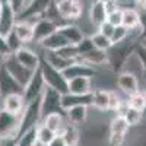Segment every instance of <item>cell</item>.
<instances>
[{"label": "cell", "mask_w": 146, "mask_h": 146, "mask_svg": "<svg viewBox=\"0 0 146 146\" xmlns=\"http://www.w3.org/2000/svg\"><path fill=\"white\" fill-rule=\"evenodd\" d=\"M58 31L62 32V35L66 38V41L72 45H78L85 38V34L82 32L79 25L75 23V22H67V23H64V25L58 27Z\"/></svg>", "instance_id": "19"}, {"label": "cell", "mask_w": 146, "mask_h": 146, "mask_svg": "<svg viewBox=\"0 0 146 146\" xmlns=\"http://www.w3.org/2000/svg\"><path fill=\"white\" fill-rule=\"evenodd\" d=\"M40 70H41L42 79L45 82V86L56 89L57 92H60L62 95L66 94V92H69L67 79L64 78L63 72L54 69L51 64H48L42 57H41V63H40Z\"/></svg>", "instance_id": "2"}, {"label": "cell", "mask_w": 146, "mask_h": 146, "mask_svg": "<svg viewBox=\"0 0 146 146\" xmlns=\"http://www.w3.org/2000/svg\"><path fill=\"white\" fill-rule=\"evenodd\" d=\"M136 44L137 41L135 40H127L120 44H113V47L107 51V67L115 75L120 73L127 57L135 51Z\"/></svg>", "instance_id": "1"}, {"label": "cell", "mask_w": 146, "mask_h": 146, "mask_svg": "<svg viewBox=\"0 0 146 146\" xmlns=\"http://www.w3.org/2000/svg\"><path fill=\"white\" fill-rule=\"evenodd\" d=\"M56 2L57 0H28L23 12L21 15H18V19L31 21L34 23L38 18H41L45 13V10L50 6H53Z\"/></svg>", "instance_id": "7"}, {"label": "cell", "mask_w": 146, "mask_h": 146, "mask_svg": "<svg viewBox=\"0 0 146 146\" xmlns=\"http://www.w3.org/2000/svg\"><path fill=\"white\" fill-rule=\"evenodd\" d=\"M139 10V15H140V27H139V40L146 38V6H142Z\"/></svg>", "instance_id": "43"}, {"label": "cell", "mask_w": 146, "mask_h": 146, "mask_svg": "<svg viewBox=\"0 0 146 146\" xmlns=\"http://www.w3.org/2000/svg\"><path fill=\"white\" fill-rule=\"evenodd\" d=\"M135 53L137 54V57L140 58V63L143 66V75H145V82H146V47H143L140 42L136 44L135 47Z\"/></svg>", "instance_id": "41"}, {"label": "cell", "mask_w": 146, "mask_h": 146, "mask_svg": "<svg viewBox=\"0 0 146 146\" xmlns=\"http://www.w3.org/2000/svg\"><path fill=\"white\" fill-rule=\"evenodd\" d=\"M107 22H110L113 27H118L121 25V22H123V9H114L111 12H108V15H107Z\"/></svg>", "instance_id": "38"}, {"label": "cell", "mask_w": 146, "mask_h": 146, "mask_svg": "<svg viewBox=\"0 0 146 146\" xmlns=\"http://www.w3.org/2000/svg\"><path fill=\"white\" fill-rule=\"evenodd\" d=\"M44 89H45V82L42 79L41 70L36 69L32 73V76L29 78V80L27 82V85L23 86V100H25V104L40 98Z\"/></svg>", "instance_id": "8"}, {"label": "cell", "mask_w": 146, "mask_h": 146, "mask_svg": "<svg viewBox=\"0 0 146 146\" xmlns=\"http://www.w3.org/2000/svg\"><path fill=\"white\" fill-rule=\"evenodd\" d=\"M126 140H127V136H126V135L110 133L108 139H107V143H108V146H124Z\"/></svg>", "instance_id": "40"}, {"label": "cell", "mask_w": 146, "mask_h": 146, "mask_svg": "<svg viewBox=\"0 0 146 146\" xmlns=\"http://www.w3.org/2000/svg\"><path fill=\"white\" fill-rule=\"evenodd\" d=\"M2 9H3V2L0 0V15H2Z\"/></svg>", "instance_id": "53"}, {"label": "cell", "mask_w": 146, "mask_h": 146, "mask_svg": "<svg viewBox=\"0 0 146 146\" xmlns=\"http://www.w3.org/2000/svg\"><path fill=\"white\" fill-rule=\"evenodd\" d=\"M56 53L58 56H62L63 58H66V60H70V62H78V60L80 58L78 47L76 45H72V44H67L66 47L60 48V50L56 51Z\"/></svg>", "instance_id": "34"}, {"label": "cell", "mask_w": 146, "mask_h": 146, "mask_svg": "<svg viewBox=\"0 0 146 146\" xmlns=\"http://www.w3.org/2000/svg\"><path fill=\"white\" fill-rule=\"evenodd\" d=\"M13 32L21 40L23 45H28L34 41V23L31 21H21L18 19L16 25L13 28Z\"/></svg>", "instance_id": "22"}, {"label": "cell", "mask_w": 146, "mask_h": 146, "mask_svg": "<svg viewBox=\"0 0 146 146\" xmlns=\"http://www.w3.org/2000/svg\"><path fill=\"white\" fill-rule=\"evenodd\" d=\"M5 67L7 69V72L10 73V75L22 85V86H25L27 82L29 80V78L32 76V73H34V72L25 69L22 64H19V62L15 58L13 54L6 56V58H5Z\"/></svg>", "instance_id": "10"}, {"label": "cell", "mask_w": 146, "mask_h": 146, "mask_svg": "<svg viewBox=\"0 0 146 146\" xmlns=\"http://www.w3.org/2000/svg\"><path fill=\"white\" fill-rule=\"evenodd\" d=\"M114 28H115V27H113L110 22H107V21H105L104 23H101V25H100L98 28H96V31L101 32L102 35L108 36V38L111 40V35H113V32H114Z\"/></svg>", "instance_id": "45"}, {"label": "cell", "mask_w": 146, "mask_h": 146, "mask_svg": "<svg viewBox=\"0 0 146 146\" xmlns=\"http://www.w3.org/2000/svg\"><path fill=\"white\" fill-rule=\"evenodd\" d=\"M2 108L7 113H12V114H16V115H21L23 108H25V100H23V95L21 94H10V95H6L2 98Z\"/></svg>", "instance_id": "17"}, {"label": "cell", "mask_w": 146, "mask_h": 146, "mask_svg": "<svg viewBox=\"0 0 146 146\" xmlns=\"http://www.w3.org/2000/svg\"><path fill=\"white\" fill-rule=\"evenodd\" d=\"M80 133L82 131H80L79 126L70 124L67 121V126H66V129L63 131L62 137L64 139L67 146H78V145H80V140H82V135H80Z\"/></svg>", "instance_id": "28"}, {"label": "cell", "mask_w": 146, "mask_h": 146, "mask_svg": "<svg viewBox=\"0 0 146 146\" xmlns=\"http://www.w3.org/2000/svg\"><path fill=\"white\" fill-rule=\"evenodd\" d=\"M78 146H80V145H78Z\"/></svg>", "instance_id": "55"}, {"label": "cell", "mask_w": 146, "mask_h": 146, "mask_svg": "<svg viewBox=\"0 0 146 146\" xmlns=\"http://www.w3.org/2000/svg\"><path fill=\"white\" fill-rule=\"evenodd\" d=\"M129 35H130V31L123 27V25H118L114 28V32L111 35V42L113 44H120V42H124L129 40Z\"/></svg>", "instance_id": "36"}, {"label": "cell", "mask_w": 146, "mask_h": 146, "mask_svg": "<svg viewBox=\"0 0 146 146\" xmlns=\"http://www.w3.org/2000/svg\"><path fill=\"white\" fill-rule=\"evenodd\" d=\"M57 29H58V25L56 22L47 19V18H38L34 22V41L32 42L40 44L48 35H51Z\"/></svg>", "instance_id": "14"}, {"label": "cell", "mask_w": 146, "mask_h": 146, "mask_svg": "<svg viewBox=\"0 0 146 146\" xmlns=\"http://www.w3.org/2000/svg\"><path fill=\"white\" fill-rule=\"evenodd\" d=\"M121 25L126 27L130 32L139 31V27H140L139 10L135 9V7H126V9H123V22H121Z\"/></svg>", "instance_id": "26"}, {"label": "cell", "mask_w": 146, "mask_h": 146, "mask_svg": "<svg viewBox=\"0 0 146 146\" xmlns=\"http://www.w3.org/2000/svg\"><path fill=\"white\" fill-rule=\"evenodd\" d=\"M67 88L69 92L72 94H91L94 91V85H92V78H86V76H80V78H75L67 80Z\"/></svg>", "instance_id": "23"}, {"label": "cell", "mask_w": 146, "mask_h": 146, "mask_svg": "<svg viewBox=\"0 0 146 146\" xmlns=\"http://www.w3.org/2000/svg\"><path fill=\"white\" fill-rule=\"evenodd\" d=\"M121 72H127V73H131V75H135L137 79H145V75H143V66L140 63V58L137 57V54L133 51L127 60L124 62L123 64V69Z\"/></svg>", "instance_id": "27"}, {"label": "cell", "mask_w": 146, "mask_h": 146, "mask_svg": "<svg viewBox=\"0 0 146 146\" xmlns=\"http://www.w3.org/2000/svg\"><path fill=\"white\" fill-rule=\"evenodd\" d=\"M10 51H9V48H7V44H6V40L3 38V36H0V56H9Z\"/></svg>", "instance_id": "46"}, {"label": "cell", "mask_w": 146, "mask_h": 146, "mask_svg": "<svg viewBox=\"0 0 146 146\" xmlns=\"http://www.w3.org/2000/svg\"><path fill=\"white\" fill-rule=\"evenodd\" d=\"M66 120L69 121L70 124H75V126H82L88 121L89 117V107L86 105H78V107H72L69 110L64 111Z\"/></svg>", "instance_id": "20"}, {"label": "cell", "mask_w": 146, "mask_h": 146, "mask_svg": "<svg viewBox=\"0 0 146 146\" xmlns=\"http://www.w3.org/2000/svg\"><path fill=\"white\" fill-rule=\"evenodd\" d=\"M21 115L12 114L0 108V139H18Z\"/></svg>", "instance_id": "5"}, {"label": "cell", "mask_w": 146, "mask_h": 146, "mask_svg": "<svg viewBox=\"0 0 146 146\" xmlns=\"http://www.w3.org/2000/svg\"><path fill=\"white\" fill-rule=\"evenodd\" d=\"M67 44L69 42L66 41V38L62 35V32L57 29L51 35H48L44 41H41L38 45L42 48V51H58L60 48L66 47Z\"/></svg>", "instance_id": "24"}, {"label": "cell", "mask_w": 146, "mask_h": 146, "mask_svg": "<svg viewBox=\"0 0 146 146\" xmlns=\"http://www.w3.org/2000/svg\"><path fill=\"white\" fill-rule=\"evenodd\" d=\"M15 58L19 62V64H22L25 69L35 72L36 69H40V63H41V54H38L35 50L29 48L28 45H23L22 48L16 53H13Z\"/></svg>", "instance_id": "9"}, {"label": "cell", "mask_w": 146, "mask_h": 146, "mask_svg": "<svg viewBox=\"0 0 146 146\" xmlns=\"http://www.w3.org/2000/svg\"><path fill=\"white\" fill-rule=\"evenodd\" d=\"M48 146H67L66 145V142H64V139L62 137V136H54V139L48 143Z\"/></svg>", "instance_id": "47"}, {"label": "cell", "mask_w": 146, "mask_h": 146, "mask_svg": "<svg viewBox=\"0 0 146 146\" xmlns=\"http://www.w3.org/2000/svg\"><path fill=\"white\" fill-rule=\"evenodd\" d=\"M126 100L129 102V107L137 110V111L146 113V95L143 91H137L135 94L126 96Z\"/></svg>", "instance_id": "30"}, {"label": "cell", "mask_w": 146, "mask_h": 146, "mask_svg": "<svg viewBox=\"0 0 146 146\" xmlns=\"http://www.w3.org/2000/svg\"><path fill=\"white\" fill-rule=\"evenodd\" d=\"M5 58H6L5 56H0V69H2V66L5 64Z\"/></svg>", "instance_id": "50"}, {"label": "cell", "mask_w": 146, "mask_h": 146, "mask_svg": "<svg viewBox=\"0 0 146 146\" xmlns=\"http://www.w3.org/2000/svg\"><path fill=\"white\" fill-rule=\"evenodd\" d=\"M123 117L126 118V121L129 123V126H130V127H139V126H142V124H143L145 113L137 111V110L129 107V108H127V111L124 113V115H123Z\"/></svg>", "instance_id": "32"}, {"label": "cell", "mask_w": 146, "mask_h": 146, "mask_svg": "<svg viewBox=\"0 0 146 146\" xmlns=\"http://www.w3.org/2000/svg\"><path fill=\"white\" fill-rule=\"evenodd\" d=\"M41 123H44L50 130H53L57 136H62L67 126V120L64 113H51L42 118Z\"/></svg>", "instance_id": "18"}, {"label": "cell", "mask_w": 146, "mask_h": 146, "mask_svg": "<svg viewBox=\"0 0 146 146\" xmlns=\"http://www.w3.org/2000/svg\"><path fill=\"white\" fill-rule=\"evenodd\" d=\"M56 136V133L53 130H50L44 123H40L36 126V139L44 142V143H50Z\"/></svg>", "instance_id": "35"}, {"label": "cell", "mask_w": 146, "mask_h": 146, "mask_svg": "<svg viewBox=\"0 0 146 146\" xmlns=\"http://www.w3.org/2000/svg\"><path fill=\"white\" fill-rule=\"evenodd\" d=\"M78 47V50H79V56H83V54H86L88 51H91L92 48H94V45H92V41H91V38L89 36H85V38L76 45Z\"/></svg>", "instance_id": "44"}, {"label": "cell", "mask_w": 146, "mask_h": 146, "mask_svg": "<svg viewBox=\"0 0 146 146\" xmlns=\"http://www.w3.org/2000/svg\"><path fill=\"white\" fill-rule=\"evenodd\" d=\"M115 85H117V89L120 92H123L126 96H129L131 94L140 91V88H139V85H140L139 79L135 75L127 73V72L117 73V76H115Z\"/></svg>", "instance_id": "12"}, {"label": "cell", "mask_w": 146, "mask_h": 146, "mask_svg": "<svg viewBox=\"0 0 146 146\" xmlns=\"http://www.w3.org/2000/svg\"><path fill=\"white\" fill-rule=\"evenodd\" d=\"M0 146H16V139H0Z\"/></svg>", "instance_id": "48"}, {"label": "cell", "mask_w": 146, "mask_h": 146, "mask_svg": "<svg viewBox=\"0 0 146 146\" xmlns=\"http://www.w3.org/2000/svg\"><path fill=\"white\" fill-rule=\"evenodd\" d=\"M137 42H140V44H142L143 47H146V38H143V40H139Z\"/></svg>", "instance_id": "52"}, {"label": "cell", "mask_w": 146, "mask_h": 146, "mask_svg": "<svg viewBox=\"0 0 146 146\" xmlns=\"http://www.w3.org/2000/svg\"><path fill=\"white\" fill-rule=\"evenodd\" d=\"M42 121L41 115V96L28 104H25V108L21 114V123H19V135L25 133L29 129L36 127Z\"/></svg>", "instance_id": "3"}, {"label": "cell", "mask_w": 146, "mask_h": 146, "mask_svg": "<svg viewBox=\"0 0 146 146\" xmlns=\"http://www.w3.org/2000/svg\"><path fill=\"white\" fill-rule=\"evenodd\" d=\"M34 146H48V143H44V142H41V140L36 139L35 143H34Z\"/></svg>", "instance_id": "49"}, {"label": "cell", "mask_w": 146, "mask_h": 146, "mask_svg": "<svg viewBox=\"0 0 146 146\" xmlns=\"http://www.w3.org/2000/svg\"><path fill=\"white\" fill-rule=\"evenodd\" d=\"M91 102H92V92L85 94V95L66 92V94L62 95V108L64 110V111L69 110V108H72V107H78V105L91 107Z\"/></svg>", "instance_id": "16"}, {"label": "cell", "mask_w": 146, "mask_h": 146, "mask_svg": "<svg viewBox=\"0 0 146 146\" xmlns=\"http://www.w3.org/2000/svg\"><path fill=\"white\" fill-rule=\"evenodd\" d=\"M143 92H145V95H146V82H145V85H143Z\"/></svg>", "instance_id": "54"}, {"label": "cell", "mask_w": 146, "mask_h": 146, "mask_svg": "<svg viewBox=\"0 0 146 146\" xmlns=\"http://www.w3.org/2000/svg\"><path fill=\"white\" fill-rule=\"evenodd\" d=\"M51 113H64L62 108V94L53 88L45 86L41 95V115L42 118Z\"/></svg>", "instance_id": "6"}, {"label": "cell", "mask_w": 146, "mask_h": 146, "mask_svg": "<svg viewBox=\"0 0 146 146\" xmlns=\"http://www.w3.org/2000/svg\"><path fill=\"white\" fill-rule=\"evenodd\" d=\"M123 100L124 98H121L120 94L115 89L114 91H110V110H108V111H111V113L115 114L117 108L120 107V104H121V101H123Z\"/></svg>", "instance_id": "39"}, {"label": "cell", "mask_w": 146, "mask_h": 146, "mask_svg": "<svg viewBox=\"0 0 146 146\" xmlns=\"http://www.w3.org/2000/svg\"><path fill=\"white\" fill-rule=\"evenodd\" d=\"M107 15H108V12H107L104 3L98 2V0H94V2L89 5L88 19H89V22L95 28H98L101 23H104L107 21Z\"/></svg>", "instance_id": "21"}, {"label": "cell", "mask_w": 146, "mask_h": 146, "mask_svg": "<svg viewBox=\"0 0 146 146\" xmlns=\"http://www.w3.org/2000/svg\"><path fill=\"white\" fill-rule=\"evenodd\" d=\"M56 7L60 18L64 22H76L83 13L82 0H57Z\"/></svg>", "instance_id": "4"}, {"label": "cell", "mask_w": 146, "mask_h": 146, "mask_svg": "<svg viewBox=\"0 0 146 146\" xmlns=\"http://www.w3.org/2000/svg\"><path fill=\"white\" fill-rule=\"evenodd\" d=\"M100 69H96L88 63H83L80 62V60H78V62L72 63L67 69L63 70V75L67 80L70 79H75V78H80V76H86V78H94L96 73H98Z\"/></svg>", "instance_id": "13"}, {"label": "cell", "mask_w": 146, "mask_h": 146, "mask_svg": "<svg viewBox=\"0 0 146 146\" xmlns=\"http://www.w3.org/2000/svg\"><path fill=\"white\" fill-rule=\"evenodd\" d=\"M36 140V127L27 130L25 133L18 136L16 139V146H34Z\"/></svg>", "instance_id": "33"}, {"label": "cell", "mask_w": 146, "mask_h": 146, "mask_svg": "<svg viewBox=\"0 0 146 146\" xmlns=\"http://www.w3.org/2000/svg\"><path fill=\"white\" fill-rule=\"evenodd\" d=\"M27 2L28 0H5V3L13 9V12L16 15H21L23 12V9H25V6H27Z\"/></svg>", "instance_id": "42"}, {"label": "cell", "mask_w": 146, "mask_h": 146, "mask_svg": "<svg viewBox=\"0 0 146 146\" xmlns=\"http://www.w3.org/2000/svg\"><path fill=\"white\" fill-rule=\"evenodd\" d=\"M18 22V15L13 12L9 5L3 3V9H2V15H0V36H6L13 31L15 25Z\"/></svg>", "instance_id": "15"}, {"label": "cell", "mask_w": 146, "mask_h": 146, "mask_svg": "<svg viewBox=\"0 0 146 146\" xmlns=\"http://www.w3.org/2000/svg\"><path fill=\"white\" fill-rule=\"evenodd\" d=\"M6 44H7V48H9V51H10V54H13V53H16L19 48H22L23 47V44L21 42V40L16 36V34L12 31L7 36H6Z\"/></svg>", "instance_id": "37"}, {"label": "cell", "mask_w": 146, "mask_h": 146, "mask_svg": "<svg viewBox=\"0 0 146 146\" xmlns=\"http://www.w3.org/2000/svg\"><path fill=\"white\" fill-rule=\"evenodd\" d=\"M98 2H101V3H110V2H117V0H98Z\"/></svg>", "instance_id": "51"}, {"label": "cell", "mask_w": 146, "mask_h": 146, "mask_svg": "<svg viewBox=\"0 0 146 146\" xmlns=\"http://www.w3.org/2000/svg\"><path fill=\"white\" fill-rule=\"evenodd\" d=\"M10 94H21L23 95V86L7 72L5 64L0 69V96H6Z\"/></svg>", "instance_id": "11"}, {"label": "cell", "mask_w": 146, "mask_h": 146, "mask_svg": "<svg viewBox=\"0 0 146 146\" xmlns=\"http://www.w3.org/2000/svg\"><path fill=\"white\" fill-rule=\"evenodd\" d=\"M130 126L126 121V118L123 115H114L108 123V130L110 133H117V135H126L130 131Z\"/></svg>", "instance_id": "29"}, {"label": "cell", "mask_w": 146, "mask_h": 146, "mask_svg": "<svg viewBox=\"0 0 146 146\" xmlns=\"http://www.w3.org/2000/svg\"><path fill=\"white\" fill-rule=\"evenodd\" d=\"M91 41H92V45H94V48H96V50H101V51H108L110 48L113 47V42H111V40L108 38V36H105V35H102L101 32H94L91 36Z\"/></svg>", "instance_id": "31"}, {"label": "cell", "mask_w": 146, "mask_h": 146, "mask_svg": "<svg viewBox=\"0 0 146 146\" xmlns=\"http://www.w3.org/2000/svg\"><path fill=\"white\" fill-rule=\"evenodd\" d=\"M91 107L98 113H107L110 110V91L107 89H94Z\"/></svg>", "instance_id": "25"}]
</instances>
